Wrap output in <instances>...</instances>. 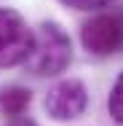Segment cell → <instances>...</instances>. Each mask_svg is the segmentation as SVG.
Listing matches in <instances>:
<instances>
[{"label": "cell", "mask_w": 123, "mask_h": 126, "mask_svg": "<svg viewBox=\"0 0 123 126\" xmlns=\"http://www.w3.org/2000/svg\"><path fill=\"white\" fill-rule=\"evenodd\" d=\"M72 62V40L59 22H40L35 30V46L24 67L35 78H56Z\"/></svg>", "instance_id": "1"}, {"label": "cell", "mask_w": 123, "mask_h": 126, "mask_svg": "<svg viewBox=\"0 0 123 126\" xmlns=\"http://www.w3.org/2000/svg\"><path fill=\"white\" fill-rule=\"evenodd\" d=\"M80 46L91 56H112L123 51V8L99 11L80 27Z\"/></svg>", "instance_id": "2"}, {"label": "cell", "mask_w": 123, "mask_h": 126, "mask_svg": "<svg viewBox=\"0 0 123 126\" xmlns=\"http://www.w3.org/2000/svg\"><path fill=\"white\" fill-rule=\"evenodd\" d=\"M35 46V30L16 8H0V70L24 64Z\"/></svg>", "instance_id": "3"}, {"label": "cell", "mask_w": 123, "mask_h": 126, "mask_svg": "<svg viewBox=\"0 0 123 126\" xmlns=\"http://www.w3.org/2000/svg\"><path fill=\"white\" fill-rule=\"evenodd\" d=\"M43 107L48 113L51 121H75L86 113L88 107V91H86V83L78 80V78H64L59 83H54L43 99Z\"/></svg>", "instance_id": "4"}, {"label": "cell", "mask_w": 123, "mask_h": 126, "mask_svg": "<svg viewBox=\"0 0 123 126\" xmlns=\"http://www.w3.org/2000/svg\"><path fill=\"white\" fill-rule=\"evenodd\" d=\"M32 102V91L24 86H8V89H0V115L5 118H16V115H24L27 107Z\"/></svg>", "instance_id": "5"}, {"label": "cell", "mask_w": 123, "mask_h": 126, "mask_svg": "<svg viewBox=\"0 0 123 126\" xmlns=\"http://www.w3.org/2000/svg\"><path fill=\"white\" fill-rule=\"evenodd\" d=\"M107 113L118 126H123V73L115 78V83L107 94Z\"/></svg>", "instance_id": "6"}, {"label": "cell", "mask_w": 123, "mask_h": 126, "mask_svg": "<svg viewBox=\"0 0 123 126\" xmlns=\"http://www.w3.org/2000/svg\"><path fill=\"white\" fill-rule=\"evenodd\" d=\"M62 5L72 8V11H96V8H104L110 5L112 0H59Z\"/></svg>", "instance_id": "7"}, {"label": "cell", "mask_w": 123, "mask_h": 126, "mask_svg": "<svg viewBox=\"0 0 123 126\" xmlns=\"http://www.w3.org/2000/svg\"><path fill=\"white\" fill-rule=\"evenodd\" d=\"M3 126H38L32 118H27V115H16V118H8Z\"/></svg>", "instance_id": "8"}]
</instances>
